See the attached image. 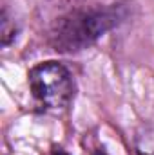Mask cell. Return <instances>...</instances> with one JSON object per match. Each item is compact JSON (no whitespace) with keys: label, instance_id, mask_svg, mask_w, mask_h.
<instances>
[{"label":"cell","instance_id":"cell-5","mask_svg":"<svg viewBox=\"0 0 154 155\" xmlns=\"http://www.w3.org/2000/svg\"><path fill=\"white\" fill-rule=\"evenodd\" d=\"M49 155H69V153H67V152H64L62 148H54V150H53Z\"/></svg>","mask_w":154,"mask_h":155},{"label":"cell","instance_id":"cell-3","mask_svg":"<svg viewBox=\"0 0 154 155\" xmlns=\"http://www.w3.org/2000/svg\"><path fill=\"white\" fill-rule=\"evenodd\" d=\"M136 155H154V126L143 124L134 135Z\"/></svg>","mask_w":154,"mask_h":155},{"label":"cell","instance_id":"cell-1","mask_svg":"<svg viewBox=\"0 0 154 155\" xmlns=\"http://www.w3.org/2000/svg\"><path fill=\"white\" fill-rule=\"evenodd\" d=\"M125 18V11L120 4H111L103 7L80 9L60 18L51 33L53 45L56 51H82L93 45L109 29L118 25Z\"/></svg>","mask_w":154,"mask_h":155},{"label":"cell","instance_id":"cell-4","mask_svg":"<svg viewBox=\"0 0 154 155\" xmlns=\"http://www.w3.org/2000/svg\"><path fill=\"white\" fill-rule=\"evenodd\" d=\"M0 33H2V45L4 47H9L16 40V36H18V24L15 22V16H11L7 9L2 11Z\"/></svg>","mask_w":154,"mask_h":155},{"label":"cell","instance_id":"cell-2","mask_svg":"<svg viewBox=\"0 0 154 155\" xmlns=\"http://www.w3.org/2000/svg\"><path fill=\"white\" fill-rule=\"evenodd\" d=\"M29 92L37 107L47 114L65 112L75 97V81L69 69L58 61H42L29 74Z\"/></svg>","mask_w":154,"mask_h":155}]
</instances>
